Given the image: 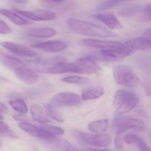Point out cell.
I'll return each instance as SVG.
<instances>
[{
    "label": "cell",
    "mask_w": 151,
    "mask_h": 151,
    "mask_svg": "<svg viewBox=\"0 0 151 151\" xmlns=\"http://www.w3.org/2000/svg\"><path fill=\"white\" fill-rule=\"evenodd\" d=\"M67 23L72 31L80 35L102 38H115L117 37L116 33L90 22L69 18L67 21Z\"/></svg>",
    "instance_id": "1"
},
{
    "label": "cell",
    "mask_w": 151,
    "mask_h": 151,
    "mask_svg": "<svg viewBox=\"0 0 151 151\" xmlns=\"http://www.w3.org/2000/svg\"><path fill=\"white\" fill-rule=\"evenodd\" d=\"M139 99L132 93L124 90L117 91L114 98V107L116 114H122L131 111L137 105Z\"/></svg>",
    "instance_id": "2"
},
{
    "label": "cell",
    "mask_w": 151,
    "mask_h": 151,
    "mask_svg": "<svg viewBox=\"0 0 151 151\" xmlns=\"http://www.w3.org/2000/svg\"><path fill=\"white\" fill-rule=\"evenodd\" d=\"M113 75L117 84L123 86L133 87L139 82V79L130 68L124 65H118L114 69Z\"/></svg>",
    "instance_id": "3"
},
{
    "label": "cell",
    "mask_w": 151,
    "mask_h": 151,
    "mask_svg": "<svg viewBox=\"0 0 151 151\" xmlns=\"http://www.w3.org/2000/svg\"><path fill=\"white\" fill-rule=\"evenodd\" d=\"M74 137L87 145L98 147H106L111 143V137L107 134L96 135L83 132L77 130L72 131Z\"/></svg>",
    "instance_id": "4"
},
{
    "label": "cell",
    "mask_w": 151,
    "mask_h": 151,
    "mask_svg": "<svg viewBox=\"0 0 151 151\" xmlns=\"http://www.w3.org/2000/svg\"><path fill=\"white\" fill-rule=\"evenodd\" d=\"M114 124L117 131L122 133L129 129L143 130L145 129V124L141 120L129 116H122L116 114Z\"/></svg>",
    "instance_id": "5"
},
{
    "label": "cell",
    "mask_w": 151,
    "mask_h": 151,
    "mask_svg": "<svg viewBox=\"0 0 151 151\" xmlns=\"http://www.w3.org/2000/svg\"><path fill=\"white\" fill-rule=\"evenodd\" d=\"M80 97L76 93L63 92L53 97L49 104L55 107L77 106L81 104Z\"/></svg>",
    "instance_id": "6"
},
{
    "label": "cell",
    "mask_w": 151,
    "mask_h": 151,
    "mask_svg": "<svg viewBox=\"0 0 151 151\" xmlns=\"http://www.w3.org/2000/svg\"><path fill=\"white\" fill-rule=\"evenodd\" d=\"M73 64V73L90 75L96 74L101 70L100 67L92 58H81L77 60Z\"/></svg>",
    "instance_id": "7"
},
{
    "label": "cell",
    "mask_w": 151,
    "mask_h": 151,
    "mask_svg": "<svg viewBox=\"0 0 151 151\" xmlns=\"http://www.w3.org/2000/svg\"><path fill=\"white\" fill-rule=\"evenodd\" d=\"M82 43L89 47L101 48L102 50L111 49H122L127 47L124 44L115 41H106L99 40L86 39L82 40Z\"/></svg>",
    "instance_id": "8"
},
{
    "label": "cell",
    "mask_w": 151,
    "mask_h": 151,
    "mask_svg": "<svg viewBox=\"0 0 151 151\" xmlns=\"http://www.w3.org/2000/svg\"><path fill=\"white\" fill-rule=\"evenodd\" d=\"M2 47L11 52L23 57H32L37 55V53L26 47L8 41L0 42Z\"/></svg>",
    "instance_id": "9"
},
{
    "label": "cell",
    "mask_w": 151,
    "mask_h": 151,
    "mask_svg": "<svg viewBox=\"0 0 151 151\" xmlns=\"http://www.w3.org/2000/svg\"><path fill=\"white\" fill-rule=\"evenodd\" d=\"M16 76L22 82L28 84H33L38 80V74L27 68L26 66L18 67L14 70Z\"/></svg>",
    "instance_id": "10"
},
{
    "label": "cell",
    "mask_w": 151,
    "mask_h": 151,
    "mask_svg": "<svg viewBox=\"0 0 151 151\" xmlns=\"http://www.w3.org/2000/svg\"><path fill=\"white\" fill-rule=\"evenodd\" d=\"M67 44L59 40L46 41L32 45V47L36 49L47 52H58L63 51L67 48Z\"/></svg>",
    "instance_id": "11"
},
{
    "label": "cell",
    "mask_w": 151,
    "mask_h": 151,
    "mask_svg": "<svg viewBox=\"0 0 151 151\" xmlns=\"http://www.w3.org/2000/svg\"><path fill=\"white\" fill-rule=\"evenodd\" d=\"M92 17L103 23L112 29H122L123 28L122 24L119 22L116 17L112 14H96Z\"/></svg>",
    "instance_id": "12"
},
{
    "label": "cell",
    "mask_w": 151,
    "mask_h": 151,
    "mask_svg": "<svg viewBox=\"0 0 151 151\" xmlns=\"http://www.w3.org/2000/svg\"><path fill=\"white\" fill-rule=\"evenodd\" d=\"M31 114L33 119L36 122L47 123L52 121L49 113L42 106L34 104L30 109Z\"/></svg>",
    "instance_id": "13"
},
{
    "label": "cell",
    "mask_w": 151,
    "mask_h": 151,
    "mask_svg": "<svg viewBox=\"0 0 151 151\" xmlns=\"http://www.w3.org/2000/svg\"><path fill=\"white\" fill-rule=\"evenodd\" d=\"M124 45L131 50H148L151 48V40L145 37L135 38L128 40Z\"/></svg>",
    "instance_id": "14"
},
{
    "label": "cell",
    "mask_w": 151,
    "mask_h": 151,
    "mask_svg": "<svg viewBox=\"0 0 151 151\" xmlns=\"http://www.w3.org/2000/svg\"><path fill=\"white\" fill-rule=\"evenodd\" d=\"M56 31L52 28L48 27H38L29 30L27 34L32 37L37 39L47 38L53 37Z\"/></svg>",
    "instance_id": "15"
},
{
    "label": "cell",
    "mask_w": 151,
    "mask_h": 151,
    "mask_svg": "<svg viewBox=\"0 0 151 151\" xmlns=\"http://www.w3.org/2000/svg\"><path fill=\"white\" fill-rule=\"evenodd\" d=\"M132 52V50L126 47L122 49L102 50L101 51L100 54L105 58L106 57L111 60L127 57Z\"/></svg>",
    "instance_id": "16"
},
{
    "label": "cell",
    "mask_w": 151,
    "mask_h": 151,
    "mask_svg": "<svg viewBox=\"0 0 151 151\" xmlns=\"http://www.w3.org/2000/svg\"><path fill=\"white\" fill-rule=\"evenodd\" d=\"M0 15L7 17L12 22L19 26H23L32 24L31 22L29 20L22 18L16 13L6 9L0 8Z\"/></svg>",
    "instance_id": "17"
},
{
    "label": "cell",
    "mask_w": 151,
    "mask_h": 151,
    "mask_svg": "<svg viewBox=\"0 0 151 151\" xmlns=\"http://www.w3.org/2000/svg\"><path fill=\"white\" fill-rule=\"evenodd\" d=\"M74 72V64L61 61L54 64L47 73L51 74H60L67 72Z\"/></svg>",
    "instance_id": "18"
},
{
    "label": "cell",
    "mask_w": 151,
    "mask_h": 151,
    "mask_svg": "<svg viewBox=\"0 0 151 151\" xmlns=\"http://www.w3.org/2000/svg\"><path fill=\"white\" fill-rule=\"evenodd\" d=\"M0 60L4 66L13 70L18 67L26 66V65L20 60L13 56L4 54L1 52H0Z\"/></svg>",
    "instance_id": "19"
},
{
    "label": "cell",
    "mask_w": 151,
    "mask_h": 151,
    "mask_svg": "<svg viewBox=\"0 0 151 151\" xmlns=\"http://www.w3.org/2000/svg\"><path fill=\"white\" fill-rule=\"evenodd\" d=\"M104 93V89L102 86H95L84 91L82 99L85 101L95 99L101 97Z\"/></svg>",
    "instance_id": "20"
},
{
    "label": "cell",
    "mask_w": 151,
    "mask_h": 151,
    "mask_svg": "<svg viewBox=\"0 0 151 151\" xmlns=\"http://www.w3.org/2000/svg\"><path fill=\"white\" fill-rule=\"evenodd\" d=\"M18 126L21 129L31 136L41 139L42 131L39 126H35L34 124L27 122L20 123L18 124Z\"/></svg>",
    "instance_id": "21"
},
{
    "label": "cell",
    "mask_w": 151,
    "mask_h": 151,
    "mask_svg": "<svg viewBox=\"0 0 151 151\" xmlns=\"http://www.w3.org/2000/svg\"><path fill=\"white\" fill-rule=\"evenodd\" d=\"M36 18V21H52L56 19L54 12L44 9H38L31 11Z\"/></svg>",
    "instance_id": "22"
},
{
    "label": "cell",
    "mask_w": 151,
    "mask_h": 151,
    "mask_svg": "<svg viewBox=\"0 0 151 151\" xmlns=\"http://www.w3.org/2000/svg\"><path fill=\"white\" fill-rule=\"evenodd\" d=\"M108 126V120L105 119L91 122L88 125V128L93 132L101 134L107 130Z\"/></svg>",
    "instance_id": "23"
},
{
    "label": "cell",
    "mask_w": 151,
    "mask_h": 151,
    "mask_svg": "<svg viewBox=\"0 0 151 151\" xmlns=\"http://www.w3.org/2000/svg\"><path fill=\"white\" fill-rule=\"evenodd\" d=\"M9 104L16 111L24 114L28 112V108L25 101L20 99H16L9 101Z\"/></svg>",
    "instance_id": "24"
},
{
    "label": "cell",
    "mask_w": 151,
    "mask_h": 151,
    "mask_svg": "<svg viewBox=\"0 0 151 151\" xmlns=\"http://www.w3.org/2000/svg\"><path fill=\"white\" fill-rule=\"evenodd\" d=\"M39 127L47 133L56 139L57 137H60L64 134V130L60 127L53 125H41Z\"/></svg>",
    "instance_id": "25"
},
{
    "label": "cell",
    "mask_w": 151,
    "mask_h": 151,
    "mask_svg": "<svg viewBox=\"0 0 151 151\" xmlns=\"http://www.w3.org/2000/svg\"><path fill=\"white\" fill-rule=\"evenodd\" d=\"M62 81L68 83L74 84L83 85L89 82V80L86 78L79 76H69L66 77L62 79Z\"/></svg>",
    "instance_id": "26"
},
{
    "label": "cell",
    "mask_w": 151,
    "mask_h": 151,
    "mask_svg": "<svg viewBox=\"0 0 151 151\" xmlns=\"http://www.w3.org/2000/svg\"><path fill=\"white\" fill-rule=\"evenodd\" d=\"M46 108L51 118H52L59 122H63L64 118L63 115L60 111H58L55 107L53 106L50 104H48L47 105Z\"/></svg>",
    "instance_id": "27"
},
{
    "label": "cell",
    "mask_w": 151,
    "mask_h": 151,
    "mask_svg": "<svg viewBox=\"0 0 151 151\" xmlns=\"http://www.w3.org/2000/svg\"><path fill=\"white\" fill-rule=\"evenodd\" d=\"M123 2L124 1H116V0L105 1L100 3L98 8L100 10H106V9H109Z\"/></svg>",
    "instance_id": "28"
},
{
    "label": "cell",
    "mask_w": 151,
    "mask_h": 151,
    "mask_svg": "<svg viewBox=\"0 0 151 151\" xmlns=\"http://www.w3.org/2000/svg\"><path fill=\"white\" fill-rule=\"evenodd\" d=\"M139 8L137 6L127 7L121 10L119 12L120 15L125 17H130L139 10Z\"/></svg>",
    "instance_id": "29"
},
{
    "label": "cell",
    "mask_w": 151,
    "mask_h": 151,
    "mask_svg": "<svg viewBox=\"0 0 151 151\" xmlns=\"http://www.w3.org/2000/svg\"><path fill=\"white\" fill-rule=\"evenodd\" d=\"M0 133L6 134L12 137H18V136L13 131L9 129L8 125L1 120H0Z\"/></svg>",
    "instance_id": "30"
},
{
    "label": "cell",
    "mask_w": 151,
    "mask_h": 151,
    "mask_svg": "<svg viewBox=\"0 0 151 151\" xmlns=\"http://www.w3.org/2000/svg\"><path fill=\"white\" fill-rule=\"evenodd\" d=\"M143 14L141 20L143 22H149L151 21V3L147 4L143 9Z\"/></svg>",
    "instance_id": "31"
},
{
    "label": "cell",
    "mask_w": 151,
    "mask_h": 151,
    "mask_svg": "<svg viewBox=\"0 0 151 151\" xmlns=\"http://www.w3.org/2000/svg\"><path fill=\"white\" fill-rule=\"evenodd\" d=\"M122 134V133L117 131L114 140L115 146L118 149H122L123 147V139Z\"/></svg>",
    "instance_id": "32"
},
{
    "label": "cell",
    "mask_w": 151,
    "mask_h": 151,
    "mask_svg": "<svg viewBox=\"0 0 151 151\" xmlns=\"http://www.w3.org/2000/svg\"><path fill=\"white\" fill-rule=\"evenodd\" d=\"M136 143L139 151H151L149 147L141 138L138 137Z\"/></svg>",
    "instance_id": "33"
},
{
    "label": "cell",
    "mask_w": 151,
    "mask_h": 151,
    "mask_svg": "<svg viewBox=\"0 0 151 151\" xmlns=\"http://www.w3.org/2000/svg\"><path fill=\"white\" fill-rule=\"evenodd\" d=\"M11 32V29L9 25L2 20H0V34L7 35Z\"/></svg>",
    "instance_id": "34"
},
{
    "label": "cell",
    "mask_w": 151,
    "mask_h": 151,
    "mask_svg": "<svg viewBox=\"0 0 151 151\" xmlns=\"http://www.w3.org/2000/svg\"><path fill=\"white\" fill-rule=\"evenodd\" d=\"M138 137L136 134L133 133H129L125 135L123 137V141L127 144H132L137 142Z\"/></svg>",
    "instance_id": "35"
},
{
    "label": "cell",
    "mask_w": 151,
    "mask_h": 151,
    "mask_svg": "<svg viewBox=\"0 0 151 151\" xmlns=\"http://www.w3.org/2000/svg\"><path fill=\"white\" fill-rule=\"evenodd\" d=\"M13 117L16 121H19V122H27L29 120L28 116L26 115L23 114H14L13 116Z\"/></svg>",
    "instance_id": "36"
},
{
    "label": "cell",
    "mask_w": 151,
    "mask_h": 151,
    "mask_svg": "<svg viewBox=\"0 0 151 151\" xmlns=\"http://www.w3.org/2000/svg\"><path fill=\"white\" fill-rule=\"evenodd\" d=\"M64 151H79L76 147L70 145L68 141H64L63 142Z\"/></svg>",
    "instance_id": "37"
},
{
    "label": "cell",
    "mask_w": 151,
    "mask_h": 151,
    "mask_svg": "<svg viewBox=\"0 0 151 151\" xmlns=\"http://www.w3.org/2000/svg\"><path fill=\"white\" fill-rule=\"evenodd\" d=\"M8 109L6 105L0 101V113H6Z\"/></svg>",
    "instance_id": "38"
},
{
    "label": "cell",
    "mask_w": 151,
    "mask_h": 151,
    "mask_svg": "<svg viewBox=\"0 0 151 151\" xmlns=\"http://www.w3.org/2000/svg\"><path fill=\"white\" fill-rule=\"evenodd\" d=\"M145 91L147 95L148 96H150L151 95V90H150V86L147 84H145L144 85Z\"/></svg>",
    "instance_id": "39"
},
{
    "label": "cell",
    "mask_w": 151,
    "mask_h": 151,
    "mask_svg": "<svg viewBox=\"0 0 151 151\" xmlns=\"http://www.w3.org/2000/svg\"><path fill=\"white\" fill-rule=\"evenodd\" d=\"M144 34L145 37L150 39V38H151V29H150V28L147 29L144 32Z\"/></svg>",
    "instance_id": "40"
},
{
    "label": "cell",
    "mask_w": 151,
    "mask_h": 151,
    "mask_svg": "<svg viewBox=\"0 0 151 151\" xmlns=\"http://www.w3.org/2000/svg\"><path fill=\"white\" fill-rule=\"evenodd\" d=\"M86 151H112L108 149H98V148H88Z\"/></svg>",
    "instance_id": "41"
},
{
    "label": "cell",
    "mask_w": 151,
    "mask_h": 151,
    "mask_svg": "<svg viewBox=\"0 0 151 151\" xmlns=\"http://www.w3.org/2000/svg\"><path fill=\"white\" fill-rule=\"evenodd\" d=\"M14 2L16 3H19V4H26L28 2V1H25V0H16Z\"/></svg>",
    "instance_id": "42"
},
{
    "label": "cell",
    "mask_w": 151,
    "mask_h": 151,
    "mask_svg": "<svg viewBox=\"0 0 151 151\" xmlns=\"http://www.w3.org/2000/svg\"><path fill=\"white\" fill-rule=\"evenodd\" d=\"M3 80H4V78L2 76H0V81H3Z\"/></svg>",
    "instance_id": "43"
},
{
    "label": "cell",
    "mask_w": 151,
    "mask_h": 151,
    "mask_svg": "<svg viewBox=\"0 0 151 151\" xmlns=\"http://www.w3.org/2000/svg\"><path fill=\"white\" fill-rule=\"evenodd\" d=\"M1 143L0 142V147H1Z\"/></svg>",
    "instance_id": "44"
},
{
    "label": "cell",
    "mask_w": 151,
    "mask_h": 151,
    "mask_svg": "<svg viewBox=\"0 0 151 151\" xmlns=\"http://www.w3.org/2000/svg\"><path fill=\"white\" fill-rule=\"evenodd\" d=\"M1 49H0V52H1Z\"/></svg>",
    "instance_id": "45"
}]
</instances>
